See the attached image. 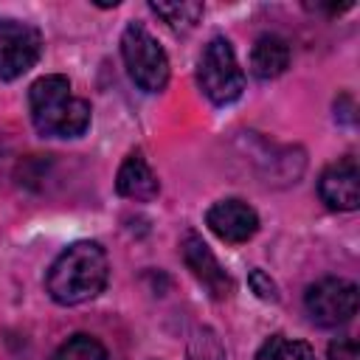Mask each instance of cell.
<instances>
[{
    "label": "cell",
    "instance_id": "cell-1",
    "mask_svg": "<svg viewBox=\"0 0 360 360\" xmlns=\"http://www.w3.org/2000/svg\"><path fill=\"white\" fill-rule=\"evenodd\" d=\"M110 276L107 253L98 242H76L65 248L45 276L48 295L56 304L73 307L96 298Z\"/></svg>",
    "mask_w": 360,
    "mask_h": 360
},
{
    "label": "cell",
    "instance_id": "cell-2",
    "mask_svg": "<svg viewBox=\"0 0 360 360\" xmlns=\"http://www.w3.org/2000/svg\"><path fill=\"white\" fill-rule=\"evenodd\" d=\"M28 110L39 135L79 138L90 127V104L73 96L70 82L59 73L42 76L28 87Z\"/></svg>",
    "mask_w": 360,
    "mask_h": 360
},
{
    "label": "cell",
    "instance_id": "cell-3",
    "mask_svg": "<svg viewBox=\"0 0 360 360\" xmlns=\"http://www.w3.org/2000/svg\"><path fill=\"white\" fill-rule=\"evenodd\" d=\"M121 56H124L129 79L141 90L160 93L166 87V82H169V56L141 22H129L124 28V34H121Z\"/></svg>",
    "mask_w": 360,
    "mask_h": 360
},
{
    "label": "cell",
    "instance_id": "cell-4",
    "mask_svg": "<svg viewBox=\"0 0 360 360\" xmlns=\"http://www.w3.org/2000/svg\"><path fill=\"white\" fill-rule=\"evenodd\" d=\"M197 82L200 90L211 104H231L245 90V73L236 62V53L225 37H214L197 65Z\"/></svg>",
    "mask_w": 360,
    "mask_h": 360
},
{
    "label": "cell",
    "instance_id": "cell-5",
    "mask_svg": "<svg viewBox=\"0 0 360 360\" xmlns=\"http://www.w3.org/2000/svg\"><path fill=\"white\" fill-rule=\"evenodd\" d=\"M304 307L309 318L321 326H343L357 312V284L346 278L326 276L307 287Z\"/></svg>",
    "mask_w": 360,
    "mask_h": 360
},
{
    "label": "cell",
    "instance_id": "cell-6",
    "mask_svg": "<svg viewBox=\"0 0 360 360\" xmlns=\"http://www.w3.org/2000/svg\"><path fill=\"white\" fill-rule=\"evenodd\" d=\"M42 53V37L34 25L0 17V79L11 82L28 73Z\"/></svg>",
    "mask_w": 360,
    "mask_h": 360
},
{
    "label": "cell",
    "instance_id": "cell-7",
    "mask_svg": "<svg viewBox=\"0 0 360 360\" xmlns=\"http://www.w3.org/2000/svg\"><path fill=\"white\" fill-rule=\"evenodd\" d=\"M180 250H183L186 267L208 290L211 298L222 301V298H228L233 292V278L225 273V267L217 262V256L211 253V248L197 233H186V239L180 242Z\"/></svg>",
    "mask_w": 360,
    "mask_h": 360
},
{
    "label": "cell",
    "instance_id": "cell-8",
    "mask_svg": "<svg viewBox=\"0 0 360 360\" xmlns=\"http://www.w3.org/2000/svg\"><path fill=\"white\" fill-rule=\"evenodd\" d=\"M321 200L335 211H354L360 205V172L352 155L329 163L318 177Z\"/></svg>",
    "mask_w": 360,
    "mask_h": 360
},
{
    "label": "cell",
    "instance_id": "cell-9",
    "mask_svg": "<svg viewBox=\"0 0 360 360\" xmlns=\"http://www.w3.org/2000/svg\"><path fill=\"white\" fill-rule=\"evenodd\" d=\"M205 225L228 245H242L259 231V217L245 200H219L205 211Z\"/></svg>",
    "mask_w": 360,
    "mask_h": 360
},
{
    "label": "cell",
    "instance_id": "cell-10",
    "mask_svg": "<svg viewBox=\"0 0 360 360\" xmlns=\"http://www.w3.org/2000/svg\"><path fill=\"white\" fill-rule=\"evenodd\" d=\"M115 188H118L121 197H129L135 202H149V200L158 197L160 183H158V174L143 160V155L132 152V155L124 158V163L115 174Z\"/></svg>",
    "mask_w": 360,
    "mask_h": 360
},
{
    "label": "cell",
    "instance_id": "cell-11",
    "mask_svg": "<svg viewBox=\"0 0 360 360\" xmlns=\"http://www.w3.org/2000/svg\"><path fill=\"white\" fill-rule=\"evenodd\" d=\"M290 65V42L278 34H262L250 48V73L262 82L276 79Z\"/></svg>",
    "mask_w": 360,
    "mask_h": 360
},
{
    "label": "cell",
    "instance_id": "cell-12",
    "mask_svg": "<svg viewBox=\"0 0 360 360\" xmlns=\"http://www.w3.org/2000/svg\"><path fill=\"white\" fill-rule=\"evenodd\" d=\"M149 11L158 14L169 28L174 31H188L200 22L202 17V3L180 0V3H149Z\"/></svg>",
    "mask_w": 360,
    "mask_h": 360
},
{
    "label": "cell",
    "instance_id": "cell-13",
    "mask_svg": "<svg viewBox=\"0 0 360 360\" xmlns=\"http://www.w3.org/2000/svg\"><path fill=\"white\" fill-rule=\"evenodd\" d=\"M256 360H315V352L304 340L273 335L270 340L262 343V349L256 352Z\"/></svg>",
    "mask_w": 360,
    "mask_h": 360
},
{
    "label": "cell",
    "instance_id": "cell-14",
    "mask_svg": "<svg viewBox=\"0 0 360 360\" xmlns=\"http://www.w3.org/2000/svg\"><path fill=\"white\" fill-rule=\"evenodd\" d=\"M53 360H107V349L90 335H73L53 352Z\"/></svg>",
    "mask_w": 360,
    "mask_h": 360
},
{
    "label": "cell",
    "instance_id": "cell-15",
    "mask_svg": "<svg viewBox=\"0 0 360 360\" xmlns=\"http://www.w3.org/2000/svg\"><path fill=\"white\" fill-rule=\"evenodd\" d=\"M188 360H225L222 340L217 338L214 329L200 326L188 338Z\"/></svg>",
    "mask_w": 360,
    "mask_h": 360
},
{
    "label": "cell",
    "instance_id": "cell-16",
    "mask_svg": "<svg viewBox=\"0 0 360 360\" xmlns=\"http://www.w3.org/2000/svg\"><path fill=\"white\" fill-rule=\"evenodd\" d=\"M248 284H250V290L262 298V301H278V287H276V281L264 273V270H250V276H248Z\"/></svg>",
    "mask_w": 360,
    "mask_h": 360
},
{
    "label": "cell",
    "instance_id": "cell-17",
    "mask_svg": "<svg viewBox=\"0 0 360 360\" xmlns=\"http://www.w3.org/2000/svg\"><path fill=\"white\" fill-rule=\"evenodd\" d=\"M329 360H360V349L352 338H338L329 343Z\"/></svg>",
    "mask_w": 360,
    "mask_h": 360
}]
</instances>
